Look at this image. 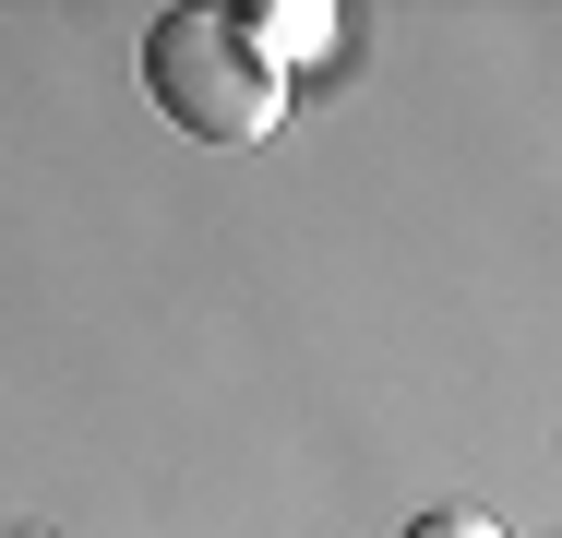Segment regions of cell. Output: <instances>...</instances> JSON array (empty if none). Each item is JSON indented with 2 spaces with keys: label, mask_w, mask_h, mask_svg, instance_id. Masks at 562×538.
Listing matches in <instances>:
<instances>
[{
  "label": "cell",
  "mask_w": 562,
  "mask_h": 538,
  "mask_svg": "<svg viewBox=\"0 0 562 538\" xmlns=\"http://www.w3.org/2000/svg\"><path fill=\"white\" fill-rule=\"evenodd\" d=\"M144 97L168 108L192 144H263L288 120V85L227 36V12H156L144 24Z\"/></svg>",
  "instance_id": "cell-1"
},
{
  "label": "cell",
  "mask_w": 562,
  "mask_h": 538,
  "mask_svg": "<svg viewBox=\"0 0 562 538\" xmlns=\"http://www.w3.org/2000/svg\"><path fill=\"white\" fill-rule=\"evenodd\" d=\"M227 36H239V48L276 72V85H288V48L312 60V48L336 36V12H324V0H251V12H227Z\"/></svg>",
  "instance_id": "cell-2"
},
{
  "label": "cell",
  "mask_w": 562,
  "mask_h": 538,
  "mask_svg": "<svg viewBox=\"0 0 562 538\" xmlns=\"http://www.w3.org/2000/svg\"><path fill=\"white\" fill-rule=\"evenodd\" d=\"M395 538H503V527H491L479 503H431V515H407Z\"/></svg>",
  "instance_id": "cell-3"
},
{
  "label": "cell",
  "mask_w": 562,
  "mask_h": 538,
  "mask_svg": "<svg viewBox=\"0 0 562 538\" xmlns=\"http://www.w3.org/2000/svg\"><path fill=\"white\" fill-rule=\"evenodd\" d=\"M24 538H48V527H24Z\"/></svg>",
  "instance_id": "cell-4"
}]
</instances>
